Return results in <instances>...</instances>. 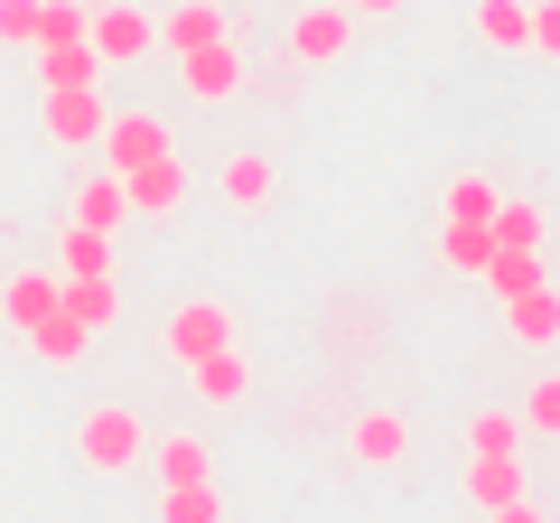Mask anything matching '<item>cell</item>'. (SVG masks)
<instances>
[{
	"instance_id": "ac0fdd59",
	"label": "cell",
	"mask_w": 560,
	"mask_h": 523,
	"mask_svg": "<svg viewBox=\"0 0 560 523\" xmlns=\"http://www.w3.org/2000/svg\"><path fill=\"white\" fill-rule=\"evenodd\" d=\"M440 262H448V271H467V281H486V262H495V224H458V216H448Z\"/></svg>"
},
{
	"instance_id": "e0dca14e",
	"label": "cell",
	"mask_w": 560,
	"mask_h": 523,
	"mask_svg": "<svg viewBox=\"0 0 560 523\" xmlns=\"http://www.w3.org/2000/svg\"><path fill=\"white\" fill-rule=\"evenodd\" d=\"M66 318L113 327L121 318V281H113V271H66Z\"/></svg>"
},
{
	"instance_id": "484cf974",
	"label": "cell",
	"mask_w": 560,
	"mask_h": 523,
	"mask_svg": "<svg viewBox=\"0 0 560 523\" xmlns=\"http://www.w3.org/2000/svg\"><path fill=\"white\" fill-rule=\"evenodd\" d=\"M160 523H224L215 477H197V486H168V496H160Z\"/></svg>"
},
{
	"instance_id": "ffe728a7",
	"label": "cell",
	"mask_w": 560,
	"mask_h": 523,
	"mask_svg": "<svg viewBox=\"0 0 560 523\" xmlns=\"http://www.w3.org/2000/svg\"><path fill=\"white\" fill-rule=\"evenodd\" d=\"M551 271H541V253H514V243H495V262H486V290L495 300H523V290H541Z\"/></svg>"
},
{
	"instance_id": "7a4b0ae2",
	"label": "cell",
	"mask_w": 560,
	"mask_h": 523,
	"mask_svg": "<svg viewBox=\"0 0 560 523\" xmlns=\"http://www.w3.org/2000/svg\"><path fill=\"white\" fill-rule=\"evenodd\" d=\"M84 47H94L103 66H140L150 47H160V20H150V10H131V0H103L94 20H84Z\"/></svg>"
},
{
	"instance_id": "83f0119b",
	"label": "cell",
	"mask_w": 560,
	"mask_h": 523,
	"mask_svg": "<svg viewBox=\"0 0 560 523\" xmlns=\"http://www.w3.org/2000/svg\"><path fill=\"white\" fill-rule=\"evenodd\" d=\"M66 271H113V234H94V224H66Z\"/></svg>"
},
{
	"instance_id": "5bb4252c",
	"label": "cell",
	"mask_w": 560,
	"mask_h": 523,
	"mask_svg": "<svg viewBox=\"0 0 560 523\" xmlns=\"http://www.w3.org/2000/svg\"><path fill=\"white\" fill-rule=\"evenodd\" d=\"M215 38H224V0H178V10L160 20V47H168V57H187V47H215Z\"/></svg>"
},
{
	"instance_id": "f1b7e54d",
	"label": "cell",
	"mask_w": 560,
	"mask_h": 523,
	"mask_svg": "<svg viewBox=\"0 0 560 523\" xmlns=\"http://www.w3.org/2000/svg\"><path fill=\"white\" fill-rule=\"evenodd\" d=\"M523 430H533V440H560V374H541V383H533V403H523Z\"/></svg>"
},
{
	"instance_id": "4dcf8cb0",
	"label": "cell",
	"mask_w": 560,
	"mask_h": 523,
	"mask_svg": "<svg viewBox=\"0 0 560 523\" xmlns=\"http://www.w3.org/2000/svg\"><path fill=\"white\" fill-rule=\"evenodd\" d=\"M84 20H94V10H75V0H47V10H38V47H47V38H84Z\"/></svg>"
},
{
	"instance_id": "d6a6232c",
	"label": "cell",
	"mask_w": 560,
	"mask_h": 523,
	"mask_svg": "<svg viewBox=\"0 0 560 523\" xmlns=\"http://www.w3.org/2000/svg\"><path fill=\"white\" fill-rule=\"evenodd\" d=\"M486 523H551V514H541L533 496H514V504H495V514H486Z\"/></svg>"
},
{
	"instance_id": "4fadbf2b",
	"label": "cell",
	"mask_w": 560,
	"mask_h": 523,
	"mask_svg": "<svg viewBox=\"0 0 560 523\" xmlns=\"http://www.w3.org/2000/svg\"><path fill=\"white\" fill-rule=\"evenodd\" d=\"M38 84H47V94H75V84H103V57H94L84 38H47V47H38Z\"/></svg>"
},
{
	"instance_id": "f546056e",
	"label": "cell",
	"mask_w": 560,
	"mask_h": 523,
	"mask_svg": "<svg viewBox=\"0 0 560 523\" xmlns=\"http://www.w3.org/2000/svg\"><path fill=\"white\" fill-rule=\"evenodd\" d=\"M38 10L47 0H0V47H38Z\"/></svg>"
},
{
	"instance_id": "2e32d148",
	"label": "cell",
	"mask_w": 560,
	"mask_h": 523,
	"mask_svg": "<svg viewBox=\"0 0 560 523\" xmlns=\"http://www.w3.org/2000/svg\"><path fill=\"white\" fill-rule=\"evenodd\" d=\"M187 374H197V393H206V403H215V411H234L243 393H253V364H243L234 346H215V356H197V364H187Z\"/></svg>"
},
{
	"instance_id": "7c38bea8",
	"label": "cell",
	"mask_w": 560,
	"mask_h": 523,
	"mask_svg": "<svg viewBox=\"0 0 560 523\" xmlns=\"http://www.w3.org/2000/svg\"><path fill=\"white\" fill-rule=\"evenodd\" d=\"M504 337L514 346H560V290H523V300H504Z\"/></svg>"
},
{
	"instance_id": "cb8c5ba5",
	"label": "cell",
	"mask_w": 560,
	"mask_h": 523,
	"mask_svg": "<svg viewBox=\"0 0 560 523\" xmlns=\"http://www.w3.org/2000/svg\"><path fill=\"white\" fill-rule=\"evenodd\" d=\"M523 440H533L523 411H477V421H467V449H495V458H523Z\"/></svg>"
},
{
	"instance_id": "30bf717a",
	"label": "cell",
	"mask_w": 560,
	"mask_h": 523,
	"mask_svg": "<svg viewBox=\"0 0 560 523\" xmlns=\"http://www.w3.org/2000/svg\"><path fill=\"white\" fill-rule=\"evenodd\" d=\"M346 449H355L364 467H401V458H411V430H401V411H355Z\"/></svg>"
},
{
	"instance_id": "d6986e66",
	"label": "cell",
	"mask_w": 560,
	"mask_h": 523,
	"mask_svg": "<svg viewBox=\"0 0 560 523\" xmlns=\"http://www.w3.org/2000/svg\"><path fill=\"white\" fill-rule=\"evenodd\" d=\"M121 216H131V197H121V178L103 168V178H84V187H75V216H66V224H94V234H113Z\"/></svg>"
},
{
	"instance_id": "44dd1931",
	"label": "cell",
	"mask_w": 560,
	"mask_h": 523,
	"mask_svg": "<svg viewBox=\"0 0 560 523\" xmlns=\"http://www.w3.org/2000/svg\"><path fill=\"white\" fill-rule=\"evenodd\" d=\"M150 458H160V486H197V477H215V458H206V440H150Z\"/></svg>"
},
{
	"instance_id": "d4e9b609",
	"label": "cell",
	"mask_w": 560,
	"mask_h": 523,
	"mask_svg": "<svg viewBox=\"0 0 560 523\" xmlns=\"http://www.w3.org/2000/svg\"><path fill=\"white\" fill-rule=\"evenodd\" d=\"M541 234H551V216H541V206H523V197H504V206H495V243H514V253H541Z\"/></svg>"
},
{
	"instance_id": "1f68e13d",
	"label": "cell",
	"mask_w": 560,
	"mask_h": 523,
	"mask_svg": "<svg viewBox=\"0 0 560 523\" xmlns=\"http://www.w3.org/2000/svg\"><path fill=\"white\" fill-rule=\"evenodd\" d=\"M533 57L560 66V0H533Z\"/></svg>"
},
{
	"instance_id": "9a60e30c",
	"label": "cell",
	"mask_w": 560,
	"mask_h": 523,
	"mask_svg": "<svg viewBox=\"0 0 560 523\" xmlns=\"http://www.w3.org/2000/svg\"><path fill=\"white\" fill-rule=\"evenodd\" d=\"M467 20H477L486 47H514V57H533V0H477Z\"/></svg>"
},
{
	"instance_id": "ba28073f",
	"label": "cell",
	"mask_w": 560,
	"mask_h": 523,
	"mask_svg": "<svg viewBox=\"0 0 560 523\" xmlns=\"http://www.w3.org/2000/svg\"><path fill=\"white\" fill-rule=\"evenodd\" d=\"M57 309H66V271H10V290H0V318L20 327V337H28V327H47Z\"/></svg>"
},
{
	"instance_id": "8992f818",
	"label": "cell",
	"mask_w": 560,
	"mask_h": 523,
	"mask_svg": "<svg viewBox=\"0 0 560 523\" xmlns=\"http://www.w3.org/2000/svg\"><path fill=\"white\" fill-rule=\"evenodd\" d=\"M215 346H234V318H224V300H178V309H168V356H178V364L215 356Z\"/></svg>"
},
{
	"instance_id": "836d02e7",
	"label": "cell",
	"mask_w": 560,
	"mask_h": 523,
	"mask_svg": "<svg viewBox=\"0 0 560 523\" xmlns=\"http://www.w3.org/2000/svg\"><path fill=\"white\" fill-rule=\"evenodd\" d=\"M346 10H355V20H393L401 0H346Z\"/></svg>"
},
{
	"instance_id": "6da1fadb",
	"label": "cell",
	"mask_w": 560,
	"mask_h": 523,
	"mask_svg": "<svg viewBox=\"0 0 560 523\" xmlns=\"http://www.w3.org/2000/svg\"><path fill=\"white\" fill-rule=\"evenodd\" d=\"M75 449H84V467L121 477V467H140V458H150V430H140V411L94 403V411H84V430H75Z\"/></svg>"
},
{
	"instance_id": "7402d4cb",
	"label": "cell",
	"mask_w": 560,
	"mask_h": 523,
	"mask_svg": "<svg viewBox=\"0 0 560 523\" xmlns=\"http://www.w3.org/2000/svg\"><path fill=\"white\" fill-rule=\"evenodd\" d=\"M271 160H261V150H234V160H224V197L234 206H271Z\"/></svg>"
},
{
	"instance_id": "52a82bcc",
	"label": "cell",
	"mask_w": 560,
	"mask_h": 523,
	"mask_svg": "<svg viewBox=\"0 0 560 523\" xmlns=\"http://www.w3.org/2000/svg\"><path fill=\"white\" fill-rule=\"evenodd\" d=\"M121 197H131V216H178L187 206V150H160L150 168H131Z\"/></svg>"
},
{
	"instance_id": "603a6c76",
	"label": "cell",
	"mask_w": 560,
	"mask_h": 523,
	"mask_svg": "<svg viewBox=\"0 0 560 523\" xmlns=\"http://www.w3.org/2000/svg\"><path fill=\"white\" fill-rule=\"evenodd\" d=\"M84 337H94V327H84V318H66V309H57L47 327H28V346H38V356L57 364V374H66V364H84Z\"/></svg>"
},
{
	"instance_id": "5b68a950",
	"label": "cell",
	"mask_w": 560,
	"mask_h": 523,
	"mask_svg": "<svg viewBox=\"0 0 560 523\" xmlns=\"http://www.w3.org/2000/svg\"><path fill=\"white\" fill-rule=\"evenodd\" d=\"M346 47H355V10H346V0H318V10L290 20V57L300 66H337Z\"/></svg>"
},
{
	"instance_id": "8fae6325",
	"label": "cell",
	"mask_w": 560,
	"mask_h": 523,
	"mask_svg": "<svg viewBox=\"0 0 560 523\" xmlns=\"http://www.w3.org/2000/svg\"><path fill=\"white\" fill-rule=\"evenodd\" d=\"M514 496H533V486H523V458L477 449V458H467V504H477V514H495V504H514Z\"/></svg>"
},
{
	"instance_id": "3957f363",
	"label": "cell",
	"mask_w": 560,
	"mask_h": 523,
	"mask_svg": "<svg viewBox=\"0 0 560 523\" xmlns=\"http://www.w3.org/2000/svg\"><path fill=\"white\" fill-rule=\"evenodd\" d=\"M168 75H178L197 103H234L243 84H253V66H243L234 38H215V47H187V57H168Z\"/></svg>"
},
{
	"instance_id": "277c9868",
	"label": "cell",
	"mask_w": 560,
	"mask_h": 523,
	"mask_svg": "<svg viewBox=\"0 0 560 523\" xmlns=\"http://www.w3.org/2000/svg\"><path fill=\"white\" fill-rule=\"evenodd\" d=\"M160 150H178V131H168L160 113H113V121H103V168H113V178L150 168Z\"/></svg>"
},
{
	"instance_id": "4316f807",
	"label": "cell",
	"mask_w": 560,
	"mask_h": 523,
	"mask_svg": "<svg viewBox=\"0 0 560 523\" xmlns=\"http://www.w3.org/2000/svg\"><path fill=\"white\" fill-rule=\"evenodd\" d=\"M495 187H486V178H448V216H458V224H495Z\"/></svg>"
},
{
	"instance_id": "9c48e42d",
	"label": "cell",
	"mask_w": 560,
	"mask_h": 523,
	"mask_svg": "<svg viewBox=\"0 0 560 523\" xmlns=\"http://www.w3.org/2000/svg\"><path fill=\"white\" fill-rule=\"evenodd\" d=\"M103 94L94 84H75V94H47V141H66V150H84V141H103Z\"/></svg>"
}]
</instances>
